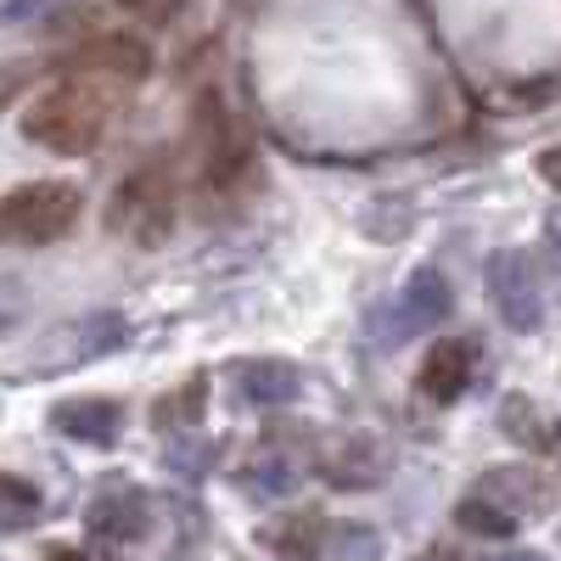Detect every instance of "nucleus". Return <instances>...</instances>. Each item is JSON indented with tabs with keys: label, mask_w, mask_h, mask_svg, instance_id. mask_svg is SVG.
Here are the masks:
<instances>
[{
	"label": "nucleus",
	"mask_w": 561,
	"mask_h": 561,
	"mask_svg": "<svg viewBox=\"0 0 561 561\" xmlns=\"http://www.w3.org/2000/svg\"><path fill=\"white\" fill-rule=\"evenodd\" d=\"M192 158H197V180L208 197H230L253 174V140L242 118L225 107L219 90H203L192 102Z\"/></svg>",
	"instance_id": "f257e3e1"
},
{
	"label": "nucleus",
	"mask_w": 561,
	"mask_h": 561,
	"mask_svg": "<svg viewBox=\"0 0 561 561\" xmlns=\"http://www.w3.org/2000/svg\"><path fill=\"white\" fill-rule=\"evenodd\" d=\"M180 214V192H174V174L163 158L140 163L135 174L118 180V192L107 203V230L124 237L129 248H163V237L174 230Z\"/></svg>",
	"instance_id": "f03ea898"
},
{
	"label": "nucleus",
	"mask_w": 561,
	"mask_h": 561,
	"mask_svg": "<svg viewBox=\"0 0 561 561\" xmlns=\"http://www.w3.org/2000/svg\"><path fill=\"white\" fill-rule=\"evenodd\" d=\"M102 129H107V102L96 96V90H84V84L45 90V96H34L28 113H23V135L34 140V147L62 152V158L90 152L102 140Z\"/></svg>",
	"instance_id": "7ed1b4c3"
},
{
	"label": "nucleus",
	"mask_w": 561,
	"mask_h": 561,
	"mask_svg": "<svg viewBox=\"0 0 561 561\" xmlns=\"http://www.w3.org/2000/svg\"><path fill=\"white\" fill-rule=\"evenodd\" d=\"M73 219H79V192L62 185V180H28V185H18V192L7 197V208H0L7 237L34 242V248L68 237Z\"/></svg>",
	"instance_id": "20e7f679"
},
{
	"label": "nucleus",
	"mask_w": 561,
	"mask_h": 561,
	"mask_svg": "<svg viewBox=\"0 0 561 561\" xmlns=\"http://www.w3.org/2000/svg\"><path fill=\"white\" fill-rule=\"evenodd\" d=\"M489 304L500 309L505 325L517 332H534L539 314H545V298H539V270L523 248H505L489 259Z\"/></svg>",
	"instance_id": "39448f33"
},
{
	"label": "nucleus",
	"mask_w": 561,
	"mask_h": 561,
	"mask_svg": "<svg viewBox=\"0 0 561 561\" xmlns=\"http://www.w3.org/2000/svg\"><path fill=\"white\" fill-rule=\"evenodd\" d=\"M84 528H90V539H102V545H135L140 534L152 528V500L140 494L135 483H124V478H107L84 505Z\"/></svg>",
	"instance_id": "423d86ee"
},
{
	"label": "nucleus",
	"mask_w": 561,
	"mask_h": 561,
	"mask_svg": "<svg viewBox=\"0 0 561 561\" xmlns=\"http://www.w3.org/2000/svg\"><path fill=\"white\" fill-rule=\"evenodd\" d=\"M73 73H113V79H147L152 73V45L135 34H84L62 57Z\"/></svg>",
	"instance_id": "0eeeda50"
},
{
	"label": "nucleus",
	"mask_w": 561,
	"mask_h": 561,
	"mask_svg": "<svg viewBox=\"0 0 561 561\" xmlns=\"http://www.w3.org/2000/svg\"><path fill=\"white\" fill-rule=\"evenodd\" d=\"M314 466L332 489H377L388 478V449L370 438H332V444H320Z\"/></svg>",
	"instance_id": "6e6552de"
},
{
	"label": "nucleus",
	"mask_w": 561,
	"mask_h": 561,
	"mask_svg": "<svg viewBox=\"0 0 561 561\" xmlns=\"http://www.w3.org/2000/svg\"><path fill=\"white\" fill-rule=\"evenodd\" d=\"M478 494H489L494 505H505L511 517H534V511H550L556 505V489L545 483V472H534V466H494Z\"/></svg>",
	"instance_id": "1a4fd4ad"
},
{
	"label": "nucleus",
	"mask_w": 561,
	"mask_h": 561,
	"mask_svg": "<svg viewBox=\"0 0 561 561\" xmlns=\"http://www.w3.org/2000/svg\"><path fill=\"white\" fill-rule=\"evenodd\" d=\"M455 309V287H449V275L438 270H415L410 275V287L399 298V332H433V325H444Z\"/></svg>",
	"instance_id": "9d476101"
},
{
	"label": "nucleus",
	"mask_w": 561,
	"mask_h": 561,
	"mask_svg": "<svg viewBox=\"0 0 561 561\" xmlns=\"http://www.w3.org/2000/svg\"><path fill=\"white\" fill-rule=\"evenodd\" d=\"M421 393H427L433 404H449L466 393V382H472V343H438L427 354V365H421Z\"/></svg>",
	"instance_id": "9b49d317"
},
{
	"label": "nucleus",
	"mask_w": 561,
	"mask_h": 561,
	"mask_svg": "<svg viewBox=\"0 0 561 561\" xmlns=\"http://www.w3.org/2000/svg\"><path fill=\"white\" fill-rule=\"evenodd\" d=\"M51 427H62L79 444H113L118 438V404L113 399H62L51 410Z\"/></svg>",
	"instance_id": "f8f14e48"
},
{
	"label": "nucleus",
	"mask_w": 561,
	"mask_h": 561,
	"mask_svg": "<svg viewBox=\"0 0 561 561\" xmlns=\"http://www.w3.org/2000/svg\"><path fill=\"white\" fill-rule=\"evenodd\" d=\"M500 427H505L511 444L539 449V455H550V449L561 444V421H556L550 410H539L534 399H523V393H511V399L500 404Z\"/></svg>",
	"instance_id": "ddd939ff"
},
{
	"label": "nucleus",
	"mask_w": 561,
	"mask_h": 561,
	"mask_svg": "<svg viewBox=\"0 0 561 561\" xmlns=\"http://www.w3.org/2000/svg\"><path fill=\"white\" fill-rule=\"evenodd\" d=\"M298 388L304 382H298V370L287 359H248V365H237V393L248 404H293Z\"/></svg>",
	"instance_id": "4468645a"
},
{
	"label": "nucleus",
	"mask_w": 561,
	"mask_h": 561,
	"mask_svg": "<svg viewBox=\"0 0 561 561\" xmlns=\"http://www.w3.org/2000/svg\"><path fill=\"white\" fill-rule=\"evenodd\" d=\"M237 483H242L253 500H287V494L304 483V472H298V466L280 455V449H259L253 460H242Z\"/></svg>",
	"instance_id": "2eb2a0df"
},
{
	"label": "nucleus",
	"mask_w": 561,
	"mask_h": 561,
	"mask_svg": "<svg viewBox=\"0 0 561 561\" xmlns=\"http://www.w3.org/2000/svg\"><path fill=\"white\" fill-rule=\"evenodd\" d=\"M203 410H208V382L197 377V382H185L180 393H163L158 404H152V427H163L169 438L180 433H197L203 427Z\"/></svg>",
	"instance_id": "dca6fc26"
},
{
	"label": "nucleus",
	"mask_w": 561,
	"mask_h": 561,
	"mask_svg": "<svg viewBox=\"0 0 561 561\" xmlns=\"http://www.w3.org/2000/svg\"><path fill=\"white\" fill-rule=\"evenodd\" d=\"M259 539L280 556V561H314V545H320V517L298 511V517H280L270 528H259Z\"/></svg>",
	"instance_id": "f3484780"
},
{
	"label": "nucleus",
	"mask_w": 561,
	"mask_h": 561,
	"mask_svg": "<svg viewBox=\"0 0 561 561\" xmlns=\"http://www.w3.org/2000/svg\"><path fill=\"white\" fill-rule=\"evenodd\" d=\"M455 523H460L466 534H478V539H511L523 517H511V511L494 505L489 494H466V500L455 505Z\"/></svg>",
	"instance_id": "a211bd4d"
},
{
	"label": "nucleus",
	"mask_w": 561,
	"mask_h": 561,
	"mask_svg": "<svg viewBox=\"0 0 561 561\" xmlns=\"http://www.w3.org/2000/svg\"><path fill=\"white\" fill-rule=\"evenodd\" d=\"M325 550H332V561H377L382 556V534L365 528V523H337L332 539H325Z\"/></svg>",
	"instance_id": "6ab92c4d"
},
{
	"label": "nucleus",
	"mask_w": 561,
	"mask_h": 561,
	"mask_svg": "<svg viewBox=\"0 0 561 561\" xmlns=\"http://www.w3.org/2000/svg\"><path fill=\"white\" fill-rule=\"evenodd\" d=\"M163 466H169L174 478H203L208 466H214V444H208V438H197V433L169 438V449H163Z\"/></svg>",
	"instance_id": "aec40b11"
},
{
	"label": "nucleus",
	"mask_w": 561,
	"mask_h": 561,
	"mask_svg": "<svg viewBox=\"0 0 561 561\" xmlns=\"http://www.w3.org/2000/svg\"><path fill=\"white\" fill-rule=\"evenodd\" d=\"M34 511H39V494H34L23 478H12V472L0 478V523H7V528L18 534V528H28V523H34Z\"/></svg>",
	"instance_id": "412c9836"
},
{
	"label": "nucleus",
	"mask_w": 561,
	"mask_h": 561,
	"mask_svg": "<svg viewBox=\"0 0 561 561\" xmlns=\"http://www.w3.org/2000/svg\"><path fill=\"white\" fill-rule=\"evenodd\" d=\"M539 180H545V185H556V192H561V147L539 152Z\"/></svg>",
	"instance_id": "4be33fe9"
},
{
	"label": "nucleus",
	"mask_w": 561,
	"mask_h": 561,
	"mask_svg": "<svg viewBox=\"0 0 561 561\" xmlns=\"http://www.w3.org/2000/svg\"><path fill=\"white\" fill-rule=\"evenodd\" d=\"M118 7H129V12H147V18H169L180 0H118Z\"/></svg>",
	"instance_id": "5701e85b"
},
{
	"label": "nucleus",
	"mask_w": 561,
	"mask_h": 561,
	"mask_svg": "<svg viewBox=\"0 0 561 561\" xmlns=\"http://www.w3.org/2000/svg\"><path fill=\"white\" fill-rule=\"evenodd\" d=\"M45 561H102V556H90L79 545H51V550H45Z\"/></svg>",
	"instance_id": "b1692460"
},
{
	"label": "nucleus",
	"mask_w": 561,
	"mask_h": 561,
	"mask_svg": "<svg viewBox=\"0 0 561 561\" xmlns=\"http://www.w3.org/2000/svg\"><path fill=\"white\" fill-rule=\"evenodd\" d=\"M545 230H550V248H561V208L550 214V225H545Z\"/></svg>",
	"instance_id": "393cba45"
},
{
	"label": "nucleus",
	"mask_w": 561,
	"mask_h": 561,
	"mask_svg": "<svg viewBox=\"0 0 561 561\" xmlns=\"http://www.w3.org/2000/svg\"><path fill=\"white\" fill-rule=\"evenodd\" d=\"M494 561H545L539 550H511V556H494Z\"/></svg>",
	"instance_id": "a878e982"
},
{
	"label": "nucleus",
	"mask_w": 561,
	"mask_h": 561,
	"mask_svg": "<svg viewBox=\"0 0 561 561\" xmlns=\"http://www.w3.org/2000/svg\"><path fill=\"white\" fill-rule=\"evenodd\" d=\"M433 561H460V556H444V550H438V556H433Z\"/></svg>",
	"instance_id": "bb28decb"
}]
</instances>
